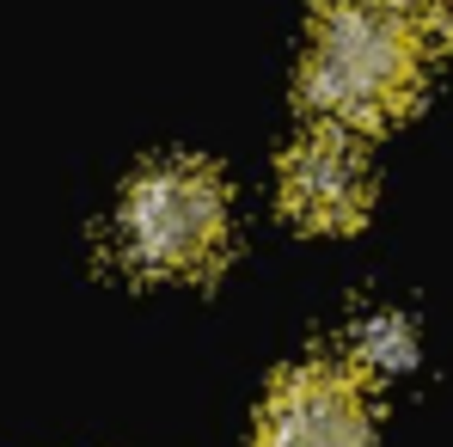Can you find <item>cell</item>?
<instances>
[{
	"mask_svg": "<svg viewBox=\"0 0 453 447\" xmlns=\"http://www.w3.org/2000/svg\"><path fill=\"white\" fill-rule=\"evenodd\" d=\"M257 447H374L362 374L337 362L288 368L257 411Z\"/></svg>",
	"mask_w": 453,
	"mask_h": 447,
	"instance_id": "3957f363",
	"label": "cell"
},
{
	"mask_svg": "<svg viewBox=\"0 0 453 447\" xmlns=\"http://www.w3.org/2000/svg\"><path fill=\"white\" fill-rule=\"evenodd\" d=\"M226 245V184L209 159L142 166L117 203V251L142 276H203Z\"/></svg>",
	"mask_w": 453,
	"mask_h": 447,
	"instance_id": "7a4b0ae2",
	"label": "cell"
},
{
	"mask_svg": "<svg viewBox=\"0 0 453 447\" xmlns=\"http://www.w3.org/2000/svg\"><path fill=\"white\" fill-rule=\"evenodd\" d=\"M276 190H282V209L301 227L337 233V227H356L368 215L374 172H368V153L356 148L349 129H312L282 153Z\"/></svg>",
	"mask_w": 453,
	"mask_h": 447,
	"instance_id": "277c9868",
	"label": "cell"
},
{
	"mask_svg": "<svg viewBox=\"0 0 453 447\" xmlns=\"http://www.w3.org/2000/svg\"><path fill=\"white\" fill-rule=\"evenodd\" d=\"M411 356H417V331L398 312H368L349 331V368L356 374H398L411 368Z\"/></svg>",
	"mask_w": 453,
	"mask_h": 447,
	"instance_id": "5b68a950",
	"label": "cell"
},
{
	"mask_svg": "<svg viewBox=\"0 0 453 447\" xmlns=\"http://www.w3.org/2000/svg\"><path fill=\"white\" fill-rule=\"evenodd\" d=\"M423 80L417 19L392 0H319L301 68V98L325 129L392 123Z\"/></svg>",
	"mask_w": 453,
	"mask_h": 447,
	"instance_id": "6da1fadb",
	"label": "cell"
},
{
	"mask_svg": "<svg viewBox=\"0 0 453 447\" xmlns=\"http://www.w3.org/2000/svg\"><path fill=\"white\" fill-rule=\"evenodd\" d=\"M398 12H411L417 25H435V31H453V0H392Z\"/></svg>",
	"mask_w": 453,
	"mask_h": 447,
	"instance_id": "8992f818",
	"label": "cell"
}]
</instances>
